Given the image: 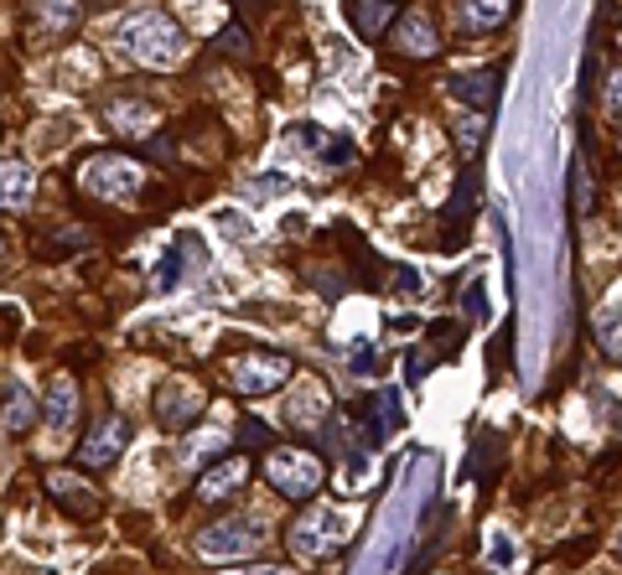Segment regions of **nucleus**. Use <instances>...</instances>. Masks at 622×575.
I'll return each mask as SVG.
<instances>
[{
	"label": "nucleus",
	"mask_w": 622,
	"mask_h": 575,
	"mask_svg": "<svg viewBox=\"0 0 622 575\" xmlns=\"http://www.w3.org/2000/svg\"><path fill=\"white\" fill-rule=\"evenodd\" d=\"M462 16H467L473 32H498V26L513 16V0H467Z\"/></svg>",
	"instance_id": "obj_17"
},
{
	"label": "nucleus",
	"mask_w": 622,
	"mask_h": 575,
	"mask_svg": "<svg viewBox=\"0 0 622 575\" xmlns=\"http://www.w3.org/2000/svg\"><path fill=\"white\" fill-rule=\"evenodd\" d=\"M488 560H493L498 571H509V565H513V544L503 540V534H493V550H488Z\"/></svg>",
	"instance_id": "obj_26"
},
{
	"label": "nucleus",
	"mask_w": 622,
	"mask_h": 575,
	"mask_svg": "<svg viewBox=\"0 0 622 575\" xmlns=\"http://www.w3.org/2000/svg\"><path fill=\"white\" fill-rule=\"evenodd\" d=\"M234 575H291V571H280V565H259V571H234Z\"/></svg>",
	"instance_id": "obj_31"
},
{
	"label": "nucleus",
	"mask_w": 622,
	"mask_h": 575,
	"mask_svg": "<svg viewBox=\"0 0 622 575\" xmlns=\"http://www.w3.org/2000/svg\"><path fill=\"white\" fill-rule=\"evenodd\" d=\"M591 208V198H586V172L576 166V213H586Z\"/></svg>",
	"instance_id": "obj_28"
},
{
	"label": "nucleus",
	"mask_w": 622,
	"mask_h": 575,
	"mask_svg": "<svg viewBox=\"0 0 622 575\" xmlns=\"http://www.w3.org/2000/svg\"><path fill=\"white\" fill-rule=\"evenodd\" d=\"M32 425H37V399H32L26 384H11V389H5V410H0V431L26 435Z\"/></svg>",
	"instance_id": "obj_11"
},
{
	"label": "nucleus",
	"mask_w": 622,
	"mask_h": 575,
	"mask_svg": "<svg viewBox=\"0 0 622 575\" xmlns=\"http://www.w3.org/2000/svg\"><path fill=\"white\" fill-rule=\"evenodd\" d=\"M452 93L467 99V104H493L498 73H462V78H452Z\"/></svg>",
	"instance_id": "obj_18"
},
{
	"label": "nucleus",
	"mask_w": 622,
	"mask_h": 575,
	"mask_svg": "<svg viewBox=\"0 0 622 575\" xmlns=\"http://www.w3.org/2000/svg\"><path fill=\"white\" fill-rule=\"evenodd\" d=\"M597 342H602V353L622 358V317H607V322H597Z\"/></svg>",
	"instance_id": "obj_22"
},
{
	"label": "nucleus",
	"mask_w": 622,
	"mask_h": 575,
	"mask_svg": "<svg viewBox=\"0 0 622 575\" xmlns=\"http://www.w3.org/2000/svg\"><path fill=\"white\" fill-rule=\"evenodd\" d=\"M348 16L358 36H379L385 21H395V0H348Z\"/></svg>",
	"instance_id": "obj_16"
},
{
	"label": "nucleus",
	"mask_w": 622,
	"mask_h": 575,
	"mask_svg": "<svg viewBox=\"0 0 622 575\" xmlns=\"http://www.w3.org/2000/svg\"><path fill=\"white\" fill-rule=\"evenodd\" d=\"M291 420L296 425H322V420H327V389L307 384V389L291 399Z\"/></svg>",
	"instance_id": "obj_19"
},
{
	"label": "nucleus",
	"mask_w": 622,
	"mask_h": 575,
	"mask_svg": "<svg viewBox=\"0 0 622 575\" xmlns=\"http://www.w3.org/2000/svg\"><path fill=\"white\" fill-rule=\"evenodd\" d=\"M343 534H348V529H343V519H337V513H327V508H316L307 523H296L291 544H296V555H301V560H322L332 544L343 540Z\"/></svg>",
	"instance_id": "obj_7"
},
{
	"label": "nucleus",
	"mask_w": 622,
	"mask_h": 575,
	"mask_svg": "<svg viewBox=\"0 0 622 575\" xmlns=\"http://www.w3.org/2000/svg\"><path fill=\"white\" fill-rule=\"evenodd\" d=\"M301 145H311V151H322V162L327 166H343L353 156V145L348 141H332V135H322V130H301Z\"/></svg>",
	"instance_id": "obj_21"
},
{
	"label": "nucleus",
	"mask_w": 622,
	"mask_h": 575,
	"mask_svg": "<svg viewBox=\"0 0 622 575\" xmlns=\"http://www.w3.org/2000/svg\"><path fill=\"white\" fill-rule=\"evenodd\" d=\"M265 477L280 498H291V504H307L311 493L322 487V462L311 456V451H275L270 462H265Z\"/></svg>",
	"instance_id": "obj_2"
},
{
	"label": "nucleus",
	"mask_w": 622,
	"mask_h": 575,
	"mask_svg": "<svg viewBox=\"0 0 622 575\" xmlns=\"http://www.w3.org/2000/svg\"><path fill=\"white\" fill-rule=\"evenodd\" d=\"M37 16L53 32H74L78 21H84V0H37Z\"/></svg>",
	"instance_id": "obj_20"
},
{
	"label": "nucleus",
	"mask_w": 622,
	"mask_h": 575,
	"mask_svg": "<svg viewBox=\"0 0 622 575\" xmlns=\"http://www.w3.org/2000/svg\"><path fill=\"white\" fill-rule=\"evenodd\" d=\"M74 420H78L74 378H53V389H47V425H53V431H68Z\"/></svg>",
	"instance_id": "obj_15"
},
{
	"label": "nucleus",
	"mask_w": 622,
	"mask_h": 575,
	"mask_svg": "<svg viewBox=\"0 0 622 575\" xmlns=\"http://www.w3.org/2000/svg\"><path fill=\"white\" fill-rule=\"evenodd\" d=\"M238 435H244V441H265V425H259V420H249V425H244Z\"/></svg>",
	"instance_id": "obj_30"
},
{
	"label": "nucleus",
	"mask_w": 622,
	"mask_h": 575,
	"mask_svg": "<svg viewBox=\"0 0 622 575\" xmlns=\"http://www.w3.org/2000/svg\"><path fill=\"white\" fill-rule=\"evenodd\" d=\"M104 120H110V130H120V135H146V130H156V109H151L146 99H114V104L104 109Z\"/></svg>",
	"instance_id": "obj_12"
},
{
	"label": "nucleus",
	"mask_w": 622,
	"mask_h": 575,
	"mask_svg": "<svg viewBox=\"0 0 622 575\" xmlns=\"http://www.w3.org/2000/svg\"><path fill=\"white\" fill-rule=\"evenodd\" d=\"M462 301H467V317H477V322H482V317H488V296H482V286H467V296H462Z\"/></svg>",
	"instance_id": "obj_25"
},
{
	"label": "nucleus",
	"mask_w": 622,
	"mask_h": 575,
	"mask_svg": "<svg viewBox=\"0 0 622 575\" xmlns=\"http://www.w3.org/2000/svg\"><path fill=\"white\" fill-rule=\"evenodd\" d=\"M84 187L104 202H130L141 192V166L130 162V156H93L84 166Z\"/></svg>",
	"instance_id": "obj_3"
},
{
	"label": "nucleus",
	"mask_w": 622,
	"mask_h": 575,
	"mask_svg": "<svg viewBox=\"0 0 622 575\" xmlns=\"http://www.w3.org/2000/svg\"><path fill=\"white\" fill-rule=\"evenodd\" d=\"M120 42H125V53L135 57V63H146V68H177L187 57L182 26L171 16H162V11H135V16H125Z\"/></svg>",
	"instance_id": "obj_1"
},
{
	"label": "nucleus",
	"mask_w": 622,
	"mask_h": 575,
	"mask_svg": "<svg viewBox=\"0 0 622 575\" xmlns=\"http://www.w3.org/2000/svg\"><path fill=\"white\" fill-rule=\"evenodd\" d=\"M47 487H53V498H57V508L68 513V519H93L99 513V504H93V493L78 477H68V472H53L47 477Z\"/></svg>",
	"instance_id": "obj_10"
},
{
	"label": "nucleus",
	"mask_w": 622,
	"mask_h": 575,
	"mask_svg": "<svg viewBox=\"0 0 622 575\" xmlns=\"http://www.w3.org/2000/svg\"><path fill=\"white\" fill-rule=\"evenodd\" d=\"M255 544H259V523L229 519V523H213V529L202 534L198 555L202 560H244V555H255Z\"/></svg>",
	"instance_id": "obj_5"
},
{
	"label": "nucleus",
	"mask_w": 622,
	"mask_h": 575,
	"mask_svg": "<svg viewBox=\"0 0 622 575\" xmlns=\"http://www.w3.org/2000/svg\"><path fill=\"white\" fill-rule=\"evenodd\" d=\"M26 202H32V166L5 162V166H0V208L21 213Z\"/></svg>",
	"instance_id": "obj_14"
},
{
	"label": "nucleus",
	"mask_w": 622,
	"mask_h": 575,
	"mask_svg": "<svg viewBox=\"0 0 622 575\" xmlns=\"http://www.w3.org/2000/svg\"><path fill=\"white\" fill-rule=\"evenodd\" d=\"M219 229H223V234H234V239H249V234H255V229H249V218L229 213V208H223V213H219Z\"/></svg>",
	"instance_id": "obj_23"
},
{
	"label": "nucleus",
	"mask_w": 622,
	"mask_h": 575,
	"mask_svg": "<svg viewBox=\"0 0 622 575\" xmlns=\"http://www.w3.org/2000/svg\"><path fill=\"white\" fill-rule=\"evenodd\" d=\"M198 414H202V395L192 384H166L162 395H156V420H162L166 431H187Z\"/></svg>",
	"instance_id": "obj_8"
},
{
	"label": "nucleus",
	"mask_w": 622,
	"mask_h": 575,
	"mask_svg": "<svg viewBox=\"0 0 622 575\" xmlns=\"http://www.w3.org/2000/svg\"><path fill=\"white\" fill-rule=\"evenodd\" d=\"M291 374V358H280V353H244V358L229 363V389L234 395H270L280 389Z\"/></svg>",
	"instance_id": "obj_4"
},
{
	"label": "nucleus",
	"mask_w": 622,
	"mask_h": 575,
	"mask_svg": "<svg viewBox=\"0 0 622 575\" xmlns=\"http://www.w3.org/2000/svg\"><path fill=\"white\" fill-rule=\"evenodd\" d=\"M244 472H249V467H244V456H229V462H219V467H213L198 483V498H202V504H219V498H229V493L244 483Z\"/></svg>",
	"instance_id": "obj_13"
},
{
	"label": "nucleus",
	"mask_w": 622,
	"mask_h": 575,
	"mask_svg": "<svg viewBox=\"0 0 622 575\" xmlns=\"http://www.w3.org/2000/svg\"><path fill=\"white\" fill-rule=\"evenodd\" d=\"M395 47H400L404 57H436V21H431V11H404L400 26H395Z\"/></svg>",
	"instance_id": "obj_9"
},
{
	"label": "nucleus",
	"mask_w": 622,
	"mask_h": 575,
	"mask_svg": "<svg viewBox=\"0 0 622 575\" xmlns=\"http://www.w3.org/2000/svg\"><path fill=\"white\" fill-rule=\"evenodd\" d=\"M607 109H612V114H622V73L612 78V89H607Z\"/></svg>",
	"instance_id": "obj_29"
},
{
	"label": "nucleus",
	"mask_w": 622,
	"mask_h": 575,
	"mask_svg": "<svg viewBox=\"0 0 622 575\" xmlns=\"http://www.w3.org/2000/svg\"><path fill=\"white\" fill-rule=\"evenodd\" d=\"M125 446H130V420L125 414H104V420L89 431V441H84V451H78V462H84V467H114Z\"/></svg>",
	"instance_id": "obj_6"
},
{
	"label": "nucleus",
	"mask_w": 622,
	"mask_h": 575,
	"mask_svg": "<svg viewBox=\"0 0 622 575\" xmlns=\"http://www.w3.org/2000/svg\"><path fill=\"white\" fill-rule=\"evenodd\" d=\"M400 286H404V296H421V275L410 270V265H400Z\"/></svg>",
	"instance_id": "obj_27"
},
{
	"label": "nucleus",
	"mask_w": 622,
	"mask_h": 575,
	"mask_svg": "<svg viewBox=\"0 0 622 575\" xmlns=\"http://www.w3.org/2000/svg\"><path fill=\"white\" fill-rule=\"evenodd\" d=\"M457 141H462V151H477V145H482V120H462Z\"/></svg>",
	"instance_id": "obj_24"
}]
</instances>
